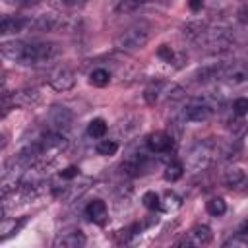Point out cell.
<instances>
[{"mask_svg": "<svg viewBox=\"0 0 248 248\" xmlns=\"http://www.w3.org/2000/svg\"><path fill=\"white\" fill-rule=\"evenodd\" d=\"M215 155H217V143L213 140H202L190 149L184 169L192 172H202L211 167V163L215 161Z\"/></svg>", "mask_w": 248, "mask_h": 248, "instance_id": "3", "label": "cell"}, {"mask_svg": "<svg viewBox=\"0 0 248 248\" xmlns=\"http://www.w3.org/2000/svg\"><path fill=\"white\" fill-rule=\"evenodd\" d=\"M108 81H110V72L105 68H95L89 74V83L95 87H105V85H108Z\"/></svg>", "mask_w": 248, "mask_h": 248, "instance_id": "16", "label": "cell"}, {"mask_svg": "<svg viewBox=\"0 0 248 248\" xmlns=\"http://www.w3.org/2000/svg\"><path fill=\"white\" fill-rule=\"evenodd\" d=\"M149 151L153 153H167L172 149V136H169L167 132L159 130V132H151L145 140Z\"/></svg>", "mask_w": 248, "mask_h": 248, "instance_id": "11", "label": "cell"}, {"mask_svg": "<svg viewBox=\"0 0 248 248\" xmlns=\"http://www.w3.org/2000/svg\"><path fill=\"white\" fill-rule=\"evenodd\" d=\"M188 6L192 12H200L203 8V0H188Z\"/></svg>", "mask_w": 248, "mask_h": 248, "instance_id": "30", "label": "cell"}, {"mask_svg": "<svg viewBox=\"0 0 248 248\" xmlns=\"http://www.w3.org/2000/svg\"><path fill=\"white\" fill-rule=\"evenodd\" d=\"M78 176H79V169L74 167V165H72V167H66V169L60 172V178H62V180H68V182H72V180L78 178Z\"/></svg>", "mask_w": 248, "mask_h": 248, "instance_id": "28", "label": "cell"}, {"mask_svg": "<svg viewBox=\"0 0 248 248\" xmlns=\"http://www.w3.org/2000/svg\"><path fill=\"white\" fill-rule=\"evenodd\" d=\"M213 110H215V105L209 103L207 99H190L182 110V118L186 122H207L211 116H213Z\"/></svg>", "mask_w": 248, "mask_h": 248, "instance_id": "6", "label": "cell"}, {"mask_svg": "<svg viewBox=\"0 0 248 248\" xmlns=\"http://www.w3.org/2000/svg\"><path fill=\"white\" fill-rule=\"evenodd\" d=\"M97 153L99 155H103V157H110V155H114L116 151H118V143L114 141V140H101L99 143H97Z\"/></svg>", "mask_w": 248, "mask_h": 248, "instance_id": "22", "label": "cell"}, {"mask_svg": "<svg viewBox=\"0 0 248 248\" xmlns=\"http://www.w3.org/2000/svg\"><path fill=\"white\" fill-rule=\"evenodd\" d=\"M151 37H153V23L147 19H140L116 35L114 46L124 52H134V50L143 48L151 41Z\"/></svg>", "mask_w": 248, "mask_h": 248, "instance_id": "2", "label": "cell"}, {"mask_svg": "<svg viewBox=\"0 0 248 248\" xmlns=\"http://www.w3.org/2000/svg\"><path fill=\"white\" fill-rule=\"evenodd\" d=\"M223 81H227L229 85H244L248 83V62H229L223 66L221 76Z\"/></svg>", "mask_w": 248, "mask_h": 248, "instance_id": "7", "label": "cell"}, {"mask_svg": "<svg viewBox=\"0 0 248 248\" xmlns=\"http://www.w3.org/2000/svg\"><path fill=\"white\" fill-rule=\"evenodd\" d=\"M143 97L149 105H161V103L180 99L182 97V87H178L176 83H170L167 79H157L145 89Z\"/></svg>", "mask_w": 248, "mask_h": 248, "instance_id": "5", "label": "cell"}, {"mask_svg": "<svg viewBox=\"0 0 248 248\" xmlns=\"http://www.w3.org/2000/svg\"><path fill=\"white\" fill-rule=\"evenodd\" d=\"M184 174V165L180 161H170L167 167H165V172H163V178L167 182H176L180 180Z\"/></svg>", "mask_w": 248, "mask_h": 248, "instance_id": "15", "label": "cell"}, {"mask_svg": "<svg viewBox=\"0 0 248 248\" xmlns=\"http://www.w3.org/2000/svg\"><path fill=\"white\" fill-rule=\"evenodd\" d=\"M236 234H238V236H240V238H242V240L248 244V221H244V225L240 227V231H238Z\"/></svg>", "mask_w": 248, "mask_h": 248, "instance_id": "31", "label": "cell"}, {"mask_svg": "<svg viewBox=\"0 0 248 248\" xmlns=\"http://www.w3.org/2000/svg\"><path fill=\"white\" fill-rule=\"evenodd\" d=\"M23 223H25V219H19L17 223H16V221H12V225H8V221H4V223H2V232H4V234H2V238H8L10 234H14V232L23 225Z\"/></svg>", "mask_w": 248, "mask_h": 248, "instance_id": "25", "label": "cell"}, {"mask_svg": "<svg viewBox=\"0 0 248 248\" xmlns=\"http://www.w3.org/2000/svg\"><path fill=\"white\" fill-rule=\"evenodd\" d=\"M244 178H246V174H244L242 169H229L225 172V178L223 180H225V184L229 188H236V186H240L244 182Z\"/></svg>", "mask_w": 248, "mask_h": 248, "instance_id": "18", "label": "cell"}, {"mask_svg": "<svg viewBox=\"0 0 248 248\" xmlns=\"http://www.w3.org/2000/svg\"><path fill=\"white\" fill-rule=\"evenodd\" d=\"M54 246H62V248H81L85 246V236L81 231H74V232H64L54 240Z\"/></svg>", "mask_w": 248, "mask_h": 248, "instance_id": "14", "label": "cell"}, {"mask_svg": "<svg viewBox=\"0 0 248 248\" xmlns=\"http://www.w3.org/2000/svg\"><path fill=\"white\" fill-rule=\"evenodd\" d=\"M157 56H159L161 60H165V62H172V60H174V50H172L169 45H161V46L157 48Z\"/></svg>", "mask_w": 248, "mask_h": 248, "instance_id": "27", "label": "cell"}, {"mask_svg": "<svg viewBox=\"0 0 248 248\" xmlns=\"http://www.w3.org/2000/svg\"><path fill=\"white\" fill-rule=\"evenodd\" d=\"M196 45L207 48L209 52H223V50H229L232 46V37L227 29L223 27H209L205 23V27L202 29V33L194 39Z\"/></svg>", "mask_w": 248, "mask_h": 248, "instance_id": "4", "label": "cell"}, {"mask_svg": "<svg viewBox=\"0 0 248 248\" xmlns=\"http://www.w3.org/2000/svg\"><path fill=\"white\" fill-rule=\"evenodd\" d=\"M145 2H149V0H116L114 12L116 14H130V12L138 10L140 6H143Z\"/></svg>", "mask_w": 248, "mask_h": 248, "instance_id": "19", "label": "cell"}, {"mask_svg": "<svg viewBox=\"0 0 248 248\" xmlns=\"http://www.w3.org/2000/svg\"><path fill=\"white\" fill-rule=\"evenodd\" d=\"M205 209H207L209 215H213V217H221V215L227 211V203H225L223 198H211V200L205 203Z\"/></svg>", "mask_w": 248, "mask_h": 248, "instance_id": "20", "label": "cell"}, {"mask_svg": "<svg viewBox=\"0 0 248 248\" xmlns=\"http://www.w3.org/2000/svg\"><path fill=\"white\" fill-rule=\"evenodd\" d=\"M72 112L66 108V107H60V105H56V107H52L50 108V112H48V122H50V128L54 130V132H66V130H70V126H72Z\"/></svg>", "mask_w": 248, "mask_h": 248, "instance_id": "10", "label": "cell"}, {"mask_svg": "<svg viewBox=\"0 0 248 248\" xmlns=\"http://www.w3.org/2000/svg\"><path fill=\"white\" fill-rule=\"evenodd\" d=\"M50 4L60 12H70V10H78L85 6L87 0H50Z\"/></svg>", "mask_w": 248, "mask_h": 248, "instance_id": "21", "label": "cell"}, {"mask_svg": "<svg viewBox=\"0 0 248 248\" xmlns=\"http://www.w3.org/2000/svg\"><path fill=\"white\" fill-rule=\"evenodd\" d=\"M58 45L54 43H46V41H31V43H23V41H10L2 45V54L17 64H25V66H37V64H45L48 60H52L58 54Z\"/></svg>", "mask_w": 248, "mask_h": 248, "instance_id": "1", "label": "cell"}, {"mask_svg": "<svg viewBox=\"0 0 248 248\" xmlns=\"http://www.w3.org/2000/svg\"><path fill=\"white\" fill-rule=\"evenodd\" d=\"M27 27H29V19L16 17V16H4L2 17V23H0V33L2 35L19 33V31H25Z\"/></svg>", "mask_w": 248, "mask_h": 248, "instance_id": "13", "label": "cell"}, {"mask_svg": "<svg viewBox=\"0 0 248 248\" xmlns=\"http://www.w3.org/2000/svg\"><path fill=\"white\" fill-rule=\"evenodd\" d=\"M161 207L165 211H172V209L180 207V198H176L174 194H167L165 196V203H161Z\"/></svg>", "mask_w": 248, "mask_h": 248, "instance_id": "26", "label": "cell"}, {"mask_svg": "<svg viewBox=\"0 0 248 248\" xmlns=\"http://www.w3.org/2000/svg\"><path fill=\"white\" fill-rule=\"evenodd\" d=\"M85 215H87L93 223L103 225V223L107 221L108 207H107V203H105L103 200H93V202H89V203H87V207H85Z\"/></svg>", "mask_w": 248, "mask_h": 248, "instance_id": "12", "label": "cell"}, {"mask_svg": "<svg viewBox=\"0 0 248 248\" xmlns=\"http://www.w3.org/2000/svg\"><path fill=\"white\" fill-rule=\"evenodd\" d=\"M236 19H238L240 23L248 25V4H242V6L238 8V12H236Z\"/></svg>", "mask_w": 248, "mask_h": 248, "instance_id": "29", "label": "cell"}, {"mask_svg": "<svg viewBox=\"0 0 248 248\" xmlns=\"http://www.w3.org/2000/svg\"><path fill=\"white\" fill-rule=\"evenodd\" d=\"M48 85L56 91H70L76 85V72L68 66H58L48 74Z\"/></svg>", "mask_w": 248, "mask_h": 248, "instance_id": "8", "label": "cell"}, {"mask_svg": "<svg viewBox=\"0 0 248 248\" xmlns=\"http://www.w3.org/2000/svg\"><path fill=\"white\" fill-rule=\"evenodd\" d=\"M232 112L238 114V116L248 114V99H246V97H238V99L232 103Z\"/></svg>", "mask_w": 248, "mask_h": 248, "instance_id": "24", "label": "cell"}, {"mask_svg": "<svg viewBox=\"0 0 248 248\" xmlns=\"http://www.w3.org/2000/svg\"><path fill=\"white\" fill-rule=\"evenodd\" d=\"M141 202H143V205L147 209H159L161 207V200H159V196L155 192H145L141 196Z\"/></svg>", "mask_w": 248, "mask_h": 248, "instance_id": "23", "label": "cell"}, {"mask_svg": "<svg viewBox=\"0 0 248 248\" xmlns=\"http://www.w3.org/2000/svg\"><path fill=\"white\" fill-rule=\"evenodd\" d=\"M213 240V232H211V229L207 227V225H196L190 232H188V236H184L182 240H178L176 244L180 246H205V244H209Z\"/></svg>", "mask_w": 248, "mask_h": 248, "instance_id": "9", "label": "cell"}, {"mask_svg": "<svg viewBox=\"0 0 248 248\" xmlns=\"http://www.w3.org/2000/svg\"><path fill=\"white\" fill-rule=\"evenodd\" d=\"M8 2H16V4H23V6H29V4H35L37 0H8Z\"/></svg>", "mask_w": 248, "mask_h": 248, "instance_id": "32", "label": "cell"}, {"mask_svg": "<svg viewBox=\"0 0 248 248\" xmlns=\"http://www.w3.org/2000/svg\"><path fill=\"white\" fill-rule=\"evenodd\" d=\"M107 130H108V126H107V122L103 120V118H93L89 124H87V134L91 136V138H105V134H107Z\"/></svg>", "mask_w": 248, "mask_h": 248, "instance_id": "17", "label": "cell"}]
</instances>
